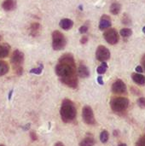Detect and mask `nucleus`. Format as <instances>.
Segmentation results:
<instances>
[{
	"label": "nucleus",
	"instance_id": "obj_17",
	"mask_svg": "<svg viewBox=\"0 0 145 146\" xmlns=\"http://www.w3.org/2000/svg\"><path fill=\"white\" fill-rule=\"evenodd\" d=\"M121 9V5L117 2L113 3L111 4V6H110V9H109L110 13L113 14V15H118L120 13Z\"/></svg>",
	"mask_w": 145,
	"mask_h": 146
},
{
	"label": "nucleus",
	"instance_id": "obj_14",
	"mask_svg": "<svg viewBox=\"0 0 145 146\" xmlns=\"http://www.w3.org/2000/svg\"><path fill=\"white\" fill-rule=\"evenodd\" d=\"M60 27L64 29V30H69L73 27V21L70 19H68V18H65V19H62L61 20L60 23H59Z\"/></svg>",
	"mask_w": 145,
	"mask_h": 146
},
{
	"label": "nucleus",
	"instance_id": "obj_37",
	"mask_svg": "<svg viewBox=\"0 0 145 146\" xmlns=\"http://www.w3.org/2000/svg\"><path fill=\"white\" fill-rule=\"evenodd\" d=\"M0 146H4V145H0Z\"/></svg>",
	"mask_w": 145,
	"mask_h": 146
},
{
	"label": "nucleus",
	"instance_id": "obj_6",
	"mask_svg": "<svg viewBox=\"0 0 145 146\" xmlns=\"http://www.w3.org/2000/svg\"><path fill=\"white\" fill-rule=\"evenodd\" d=\"M82 118H83V121H85V123H86L87 125H95L96 124V120H95L93 110L88 105L85 106L82 110Z\"/></svg>",
	"mask_w": 145,
	"mask_h": 146
},
{
	"label": "nucleus",
	"instance_id": "obj_10",
	"mask_svg": "<svg viewBox=\"0 0 145 146\" xmlns=\"http://www.w3.org/2000/svg\"><path fill=\"white\" fill-rule=\"evenodd\" d=\"M111 27V19L109 15H103L101 17L100 22H99V29L100 30H106Z\"/></svg>",
	"mask_w": 145,
	"mask_h": 146
},
{
	"label": "nucleus",
	"instance_id": "obj_33",
	"mask_svg": "<svg viewBox=\"0 0 145 146\" xmlns=\"http://www.w3.org/2000/svg\"><path fill=\"white\" fill-rule=\"evenodd\" d=\"M55 146H64V145H63L62 142H57V143L55 145Z\"/></svg>",
	"mask_w": 145,
	"mask_h": 146
},
{
	"label": "nucleus",
	"instance_id": "obj_31",
	"mask_svg": "<svg viewBox=\"0 0 145 146\" xmlns=\"http://www.w3.org/2000/svg\"><path fill=\"white\" fill-rule=\"evenodd\" d=\"M142 63H143V66H144V68L145 70V54L144 55V56L142 57Z\"/></svg>",
	"mask_w": 145,
	"mask_h": 146
},
{
	"label": "nucleus",
	"instance_id": "obj_23",
	"mask_svg": "<svg viewBox=\"0 0 145 146\" xmlns=\"http://www.w3.org/2000/svg\"><path fill=\"white\" fill-rule=\"evenodd\" d=\"M43 64H39V66L38 68H32L30 70V73L31 74H40L42 73V70H43Z\"/></svg>",
	"mask_w": 145,
	"mask_h": 146
},
{
	"label": "nucleus",
	"instance_id": "obj_20",
	"mask_svg": "<svg viewBox=\"0 0 145 146\" xmlns=\"http://www.w3.org/2000/svg\"><path fill=\"white\" fill-rule=\"evenodd\" d=\"M120 33H121V35L123 38H128V37L132 36V29H131V28L126 27V28H123V29H121Z\"/></svg>",
	"mask_w": 145,
	"mask_h": 146
},
{
	"label": "nucleus",
	"instance_id": "obj_16",
	"mask_svg": "<svg viewBox=\"0 0 145 146\" xmlns=\"http://www.w3.org/2000/svg\"><path fill=\"white\" fill-rule=\"evenodd\" d=\"M39 30H40V24L37 22L32 23L30 27V34L33 37H36L39 33Z\"/></svg>",
	"mask_w": 145,
	"mask_h": 146
},
{
	"label": "nucleus",
	"instance_id": "obj_15",
	"mask_svg": "<svg viewBox=\"0 0 145 146\" xmlns=\"http://www.w3.org/2000/svg\"><path fill=\"white\" fill-rule=\"evenodd\" d=\"M10 51V46L7 44L0 45V58H5L9 56Z\"/></svg>",
	"mask_w": 145,
	"mask_h": 146
},
{
	"label": "nucleus",
	"instance_id": "obj_13",
	"mask_svg": "<svg viewBox=\"0 0 145 146\" xmlns=\"http://www.w3.org/2000/svg\"><path fill=\"white\" fill-rule=\"evenodd\" d=\"M78 75L81 78H87L90 76V70L89 68L84 65V64H80L79 68H78Z\"/></svg>",
	"mask_w": 145,
	"mask_h": 146
},
{
	"label": "nucleus",
	"instance_id": "obj_30",
	"mask_svg": "<svg viewBox=\"0 0 145 146\" xmlns=\"http://www.w3.org/2000/svg\"><path fill=\"white\" fill-rule=\"evenodd\" d=\"M143 67H141V66H137L136 67V71L138 72V73H139V74H141L142 72H143Z\"/></svg>",
	"mask_w": 145,
	"mask_h": 146
},
{
	"label": "nucleus",
	"instance_id": "obj_4",
	"mask_svg": "<svg viewBox=\"0 0 145 146\" xmlns=\"http://www.w3.org/2000/svg\"><path fill=\"white\" fill-rule=\"evenodd\" d=\"M10 62H11L13 68L15 71V73L17 74V75H21L22 72H23L22 64L24 62V54L18 50H15L12 54Z\"/></svg>",
	"mask_w": 145,
	"mask_h": 146
},
{
	"label": "nucleus",
	"instance_id": "obj_36",
	"mask_svg": "<svg viewBox=\"0 0 145 146\" xmlns=\"http://www.w3.org/2000/svg\"><path fill=\"white\" fill-rule=\"evenodd\" d=\"M1 39H2V37H1V35H0V41H1Z\"/></svg>",
	"mask_w": 145,
	"mask_h": 146
},
{
	"label": "nucleus",
	"instance_id": "obj_19",
	"mask_svg": "<svg viewBox=\"0 0 145 146\" xmlns=\"http://www.w3.org/2000/svg\"><path fill=\"white\" fill-rule=\"evenodd\" d=\"M9 72V65L6 62L0 60V76L6 74Z\"/></svg>",
	"mask_w": 145,
	"mask_h": 146
},
{
	"label": "nucleus",
	"instance_id": "obj_5",
	"mask_svg": "<svg viewBox=\"0 0 145 146\" xmlns=\"http://www.w3.org/2000/svg\"><path fill=\"white\" fill-rule=\"evenodd\" d=\"M67 40L60 31H54L52 33V47L55 50H61L65 48Z\"/></svg>",
	"mask_w": 145,
	"mask_h": 146
},
{
	"label": "nucleus",
	"instance_id": "obj_22",
	"mask_svg": "<svg viewBox=\"0 0 145 146\" xmlns=\"http://www.w3.org/2000/svg\"><path fill=\"white\" fill-rule=\"evenodd\" d=\"M109 134L108 131L104 130V131H103L101 133V134H100V140H101L102 143H103V144L107 143L108 140H109Z\"/></svg>",
	"mask_w": 145,
	"mask_h": 146
},
{
	"label": "nucleus",
	"instance_id": "obj_11",
	"mask_svg": "<svg viewBox=\"0 0 145 146\" xmlns=\"http://www.w3.org/2000/svg\"><path fill=\"white\" fill-rule=\"evenodd\" d=\"M2 7L5 11H12L16 7V0H4Z\"/></svg>",
	"mask_w": 145,
	"mask_h": 146
},
{
	"label": "nucleus",
	"instance_id": "obj_26",
	"mask_svg": "<svg viewBox=\"0 0 145 146\" xmlns=\"http://www.w3.org/2000/svg\"><path fill=\"white\" fill-rule=\"evenodd\" d=\"M87 31H88V27H87L86 25L81 26V27H79V33H82V34L85 33Z\"/></svg>",
	"mask_w": 145,
	"mask_h": 146
},
{
	"label": "nucleus",
	"instance_id": "obj_7",
	"mask_svg": "<svg viewBox=\"0 0 145 146\" xmlns=\"http://www.w3.org/2000/svg\"><path fill=\"white\" fill-rule=\"evenodd\" d=\"M103 37L109 44H115L119 42V33L115 28H108L103 33Z\"/></svg>",
	"mask_w": 145,
	"mask_h": 146
},
{
	"label": "nucleus",
	"instance_id": "obj_3",
	"mask_svg": "<svg viewBox=\"0 0 145 146\" xmlns=\"http://www.w3.org/2000/svg\"><path fill=\"white\" fill-rule=\"evenodd\" d=\"M129 106V99L123 97L114 98L110 101V107L116 114L125 113Z\"/></svg>",
	"mask_w": 145,
	"mask_h": 146
},
{
	"label": "nucleus",
	"instance_id": "obj_32",
	"mask_svg": "<svg viewBox=\"0 0 145 146\" xmlns=\"http://www.w3.org/2000/svg\"><path fill=\"white\" fill-rule=\"evenodd\" d=\"M12 94H13V90H11L10 92H9V100H10L11 99V97H12Z\"/></svg>",
	"mask_w": 145,
	"mask_h": 146
},
{
	"label": "nucleus",
	"instance_id": "obj_27",
	"mask_svg": "<svg viewBox=\"0 0 145 146\" xmlns=\"http://www.w3.org/2000/svg\"><path fill=\"white\" fill-rule=\"evenodd\" d=\"M30 138L32 141H36L38 139V137H37V134L35 132H31L30 133Z\"/></svg>",
	"mask_w": 145,
	"mask_h": 146
},
{
	"label": "nucleus",
	"instance_id": "obj_25",
	"mask_svg": "<svg viewBox=\"0 0 145 146\" xmlns=\"http://www.w3.org/2000/svg\"><path fill=\"white\" fill-rule=\"evenodd\" d=\"M135 146H145V135L142 136L137 142Z\"/></svg>",
	"mask_w": 145,
	"mask_h": 146
},
{
	"label": "nucleus",
	"instance_id": "obj_21",
	"mask_svg": "<svg viewBox=\"0 0 145 146\" xmlns=\"http://www.w3.org/2000/svg\"><path fill=\"white\" fill-rule=\"evenodd\" d=\"M107 68H108L107 63H106L105 62H103L102 64H101V65L97 68V74H105L106 71H107Z\"/></svg>",
	"mask_w": 145,
	"mask_h": 146
},
{
	"label": "nucleus",
	"instance_id": "obj_29",
	"mask_svg": "<svg viewBox=\"0 0 145 146\" xmlns=\"http://www.w3.org/2000/svg\"><path fill=\"white\" fill-rule=\"evenodd\" d=\"M97 82L99 85H103L104 82H103V77L102 76H98L97 77Z\"/></svg>",
	"mask_w": 145,
	"mask_h": 146
},
{
	"label": "nucleus",
	"instance_id": "obj_12",
	"mask_svg": "<svg viewBox=\"0 0 145 146\" xmlns=\"http://www.w3.org/2000/svg\"><path fill=\"white\" fill-rule=\"evenodd\" d=\"M132 80L137 85H139V86H144V85H145V76L143 75V74H141L133 73L132 74Z\"/></svg>",
	"mask_w": 145,
	"mask_h": 146
},
{
	"label": "nucleus",
	"instance_id": "obj_8",
	"mask_svg": "<svg viewBox=\"0 0 145 146\" xmlns=\"http://www.w3.org/2000/svg\"><path fill=\"white\" fill-rule=\"evenodd\" d=\"M96 57L99 62H106L110 58V51L107 47L99 45L96 51Z\"/></svg>",
	"mask_w": 145,
	"mask_h": 146
},
{
	"label": "nucleus",
	"instance_id": "obj_28",
	"mask_svg": "<svg viewBox=\"0 0 145 146\" xmlns=\"http://www.w3.org/2000/svg\"><path fill=\"white\" fill-rule=\"evenodd\" d=\"M88 41V37L87 36H83L80 39V43L81 44H86Z\"/></svg>",
	"mask_w": 145,
	"mask_h": 146
},
{
	"label": "nucleus",
	"instance_id": "obj_34",
	"mask_svg": "<svg viewBox=\"0 0 145 146\" xmlns=\"http://www.w3.org/2000/svg\"><path fill=\"white\" fill-rule=\"evenodd\" d=\"M119 146H127V145H126V144H120V145H119Z\"/></svg>",
	"mask_w": 145,
	"mask_h": 146
},
{
	"label": "nucleus",
	"instance_id": "obj_18",
	"mask_svg": "<svg viewBox=\"0 0 145 146\" xmlns=\"http://www.w3.org/2000/svg\"><path fill=\"white\" fill-rule=\"evenodd\" d=\"M94 145H95V139L92 137H87L80 142L79 146H93Z\"/></svg>",
	"mask_w": 145,
	"mask_h": 146
},
{
	"label": "nucleus",
	"instance_id": "obj_2",
	"mask_svg": "<svg viewBox=\"0 0 145 146\" xmlns=\"http://www.w3.org/2000/svg\"><path fill=\"white\" fill-rule=\"evenodd\" d=\"M60 115L63 122L68 123L73 121L77 115V110L74 104L69 99H64L62 103Z\"/></svg>",
	"mask_w": 145,
	"mask_h": 146
},
{
	"label": "nucleus",
	"instance_id": "obj_35",
	"mask_svg": "<svg viewBox=\"0 0 145 146\" xmlns=\"http://www.w3.org/2000/svg\"><path fill=\"white\" fill-rule=\"evenodd\" d=\"M143 32L145 33V27H144V28H143Z\"/></svg>",
	"mask_w": 145,
	"mask_h": 146
},
{
	"label": "nucleus",
	"instance_id": "obj_1",
	"mask_svg": "<svg viewBox=\"0 0 145 146\" xmlns=\"http://www.w3.org/2000/svg\"><path fill=\"white\" fill-rule=\"evenodd\" d=\"M58 62L55 68L56 75L63 84L75 89L78 86V78L76 75V64L73 55L66 53L59 58Z\"/></svg>",
	"mask_w": 145,
	"mask_h": 146
},
{
	"label": "nucleus",
	"instance_id": "obj_9",
	"mask_svg": "<svg viewBox=\"0 0 145 146\" xmlns=\"http://www.w3.org/2000/svg\"><path fill=\"white\" fill-rule=\"evenodd\" d=\"M112 92L115 94H124L126 92V86L121 80H117L112 85Z\"/></svg>",
	"mask_w": 145,
	"mask_h": 146
},
{
	"label": "nucleus",
	"instance_id": "obj_24",
	"mask_svg": "<svg viewBox=\"0 0 145 146\" xmlns=\"http://www.w3.org/2000/svg\"><path fill=\"white\" fill-rule=\"evenodd\" d=\"M138 104L140 108L145 109V98H140L138 99Z\"/></svg>",
	"mask_w": 145,
	"mask_h": 146
}]
</instances>
